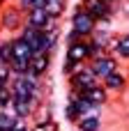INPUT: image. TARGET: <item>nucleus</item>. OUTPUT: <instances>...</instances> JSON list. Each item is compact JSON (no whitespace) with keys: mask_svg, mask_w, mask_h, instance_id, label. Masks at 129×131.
I'll use <instances>...</instances> for the list:
<instances>
[{"mask_svg":"<svg viewBox=\"0 0 129 131\" xmlns=\"http://www.w3.org/2000/svg\"><path fill=\"white\" fill-rule=\"evenodd\" d=\"M76 131H78V129H76Z\"/></svg>","mask_w":129,"mask_h":131,"instance_id":"nucleus-25","label":"nucleus"},{"mask_svg":"<svg viewBox=\"0 0 129 131\" xmlns=\"http://www.w3.org/2000/svg\"><path fill=\"white\" fill-rule=\"evenodd\" d=\"M81 97H83L85 101H90L92 106H97V108H102V106L108 101V92H106V88H104L102 83H97L95 88H90V90L81 92Z\"/></svg>","mask_w":129,"mask_h":131,"instance_id":"nucleus-12","label":"nucleus"},{"mask_svg":"<svg viewBox=\"0 0 129 131\" xmlns=\"http://www.w3.org/2000/svg\"><path fill=\"white\" fill-rule=\"evenodd\" d=\"M85 115H99V108L92 106L90 101H85L81 94L69 92V94H67V104H65V120L72 122V124H76V122H78L81 117H85Z\"/></svg>","mask_w":129,"mask_h":131,"instance_id":"nucleus-4","label":"nucleus"},{"mask_svg":"<svg viewBox=\"0 0 129 131\" xmlns=\"http://www.w3.org/2000/svg\"><path fill=\"white\" fill-rule=\"evenodd\" d=\"M111 53L118 58V60H129V32L125 35H118L111 44Z\"/></svg>","mask_w":129,"mask_h":131,"instance_id":"nucleus-14","label":"nucleus"},{"mask_svg":"<svg viewBox=\"0 0 129 131\" xmlns=\"http://www.w3.org/2000/svg\"><path fill=\"white\" fill-rule=\"evenodd\" d=\"M25 25V16L18 12L16 5H5L2 12H0V30L2 32H9L12 37L21 32V28Z\"/></svg>","mask_w":129,"mask_h":131,"instance_id":"nucleus-7","label":"nucleus"},{"mask_svg":"<svg viewBox=\"0 0 129 131\" xmlns=\"http://www.w3.org/2000/svg\"><path fill=\"white\" fill-rule=\"evenodd\" d=\"M53 18H58L60 21V16L65 14V9H67V0H46V7H44Z\"/></svg>","mask_w":129,"mask_h":131,"instance_id":"nucleus-18","label":"nucleus"},{"mask_svg":"<svg viewBox=\"0 0 129 131\" xmlns=\"http://www.w3.org/2000/svg\"><path fill=\"white\" fill-rule=\"evenodd\" d=\"M16 122H18V117L12 111H0V131H12Z\"/></svg>","mask_w":129,"mask_h":131,"instance_id":"nucleus-19","label":"nucleus"},{"mask_svg":"<svg viewBox=\"0 0 129 131\" xmlns=\"http://www.w3.org/2000/svg\"><path fill=\"white\" fill-rule=\"evenodd\" d=\"M25 25L35 28V30H42V32H51V30L60 28L58 18H53L46 9H32V12H28L25 14Z\"/></svg>","mask_w":129,"mask_h":131,"instance_id":"nucleus-10","label":"nucleus"},{"mask_svg":"<svg viewBox=\"0 0 129 131\" xmlns=\"http://www.w3.org/2000/svg\"><path fill=\"white\" fill-rule=\"evenodd\" d=\"M32 51L30 46L25 44V39L21 35H14L12 37V74H25L30 69V62H32Z\"/></svg>","mask_w":129,"mask_h":131,"instance_id":"nucleus-5","label":"nucleus"},{"mask_svg":"<svg viewBox=\"0 0 129 131\" xmlns=\"http://www.w3.org/2000/svg\"><path fill=\"white\" fill-rule=\"evenodd\" d=\"M51 64H53V55H46V53H44V55H35L32 62H30L28 74H32V76H37V78H44V76L48 74Z\"/></svg>","mask_w":129,"mask_h":131,"instance_id":"nucleus-11","label":"nucleus"},{"mask_svg":"<svg viewBox=\"0 0 129 131\" xmlns=\"http://www.w3.org/2000/svg\"><path fill=\"white\" fill-rule=\"evenodd\" d=\"M12 131H32L30 127H28V122H23V120H18L16 124H14V129Z\"/></svg>","mask_w":129,"mask_h":131,"instance_id":"nucleus-23","label":"nucleus"},{"mask_svg":"<svg viewBox=\"0 0 129 131\" xmlns=\"http://www.w3.org/2000/svg\"><path fill=\"white\" fill-rule=\"evenodd\" d=\"M67 81H69V92H76V94H81V92H85V90H90L99 83V78L92 74V69L88 64L78 67L72 76H67Z\"/></svg>","mask_w":129,"mask_h":131,"instance_id":"nucleus-8","label":"nucleus"},{"mask_svg":"<svg viewBox=\"0 0 129 131\" xmlns=\"http://www.w3.org/2000/svg\"><path fill=\"white\" fill-rule=\"evenodd\" d=\"M74 127L78 131H99L102 129V115H85V117H81Z\"/></svg>","mask_w":129,"mask_h":131,"instance_id":"nucleus-15","label":"nucleus"},{"mask_svg":"<svg viewBox=\"0 0 129 131\" xmlns=\"http://www.w3.org/2000/svg\"><path fill=\"white\" fill-rule=\"evenodd\" d=\"M90 62V51H88V39H78V41H72L67 44V51H65V62H62V74L65 76H72L78 67L88 64Z\"/></svg>","mask_w":129,"mask_h":131,"instance_id":"nucleus-2","label":"nucleus"},{"mask_svg":"<svg viewBox=\"0 0 129 131\" xmlns=\"http://www.w3.org/2000/svg\"><path fill=\"white\" fill-rule=\"evenodd\" d=\"M111 2H120V0H111Z\"/></svg>","mask_w":129,"mask_h":131,"instance_id":"nucleus-24","label":"nucleus"},{"mask_svg":"<svg viewBox=\"0 0 129 131\" xmlns=\"http://www.w3.org/2000/svg\"><path fill=\"white\" fill-rule=\"evenodd\" d=\"M97 25H99V23L95 21V16H92L90 12H85L83 5L78 2V5L74 7L72 18H69V32H74L78 39H90V37L95 35Z\"/></svg>","mask_w":129,"mask_h":131,"instance_id":"nucleus-3","label":"nucleus"},{"mask_svg":"<svg viewBox=\"0 0 129 131\" xmlns=\"http://www.w3.org/2000/svg\"><path fill=\"white\" fill-rule=\"evenodd\" d=\"M83 9L95 16L99 25H111V18L118 14V2L111 0H81Z\"/></svg>","mask_w":129,"mask_h":131,"instance_id":"nucleus-6","label":"nucleus"},{"mask_svg":"<svg viewBox=\"0 0 129 131\" xmlns=\"http://www.w3.org/2000/svg\"><path fill=\"white\" fill-rule=\"evenodd\" d=\"M25 44L30 46L32 55H53L55 48H58V41H60V28L58 30H51V32H42V30H35V28H28L23 25L21 32H18Z\"/></svg>","mask_w":129,"mask_h":131,"instance_id":"nucleus-1","label":"nucleus"},{"mask_svg":"<svg viewBox=\"0 0 129 131\" xmlns=\"http://www.w3.org/2000/svg\"><path fill=\"white\" fill-rule=\"evenodd\" d=\"M12 67H0V88H7L12 83Z\"/></svg>","mask_w":129,"mask_h":131,"instance_id":"nucleus-21","label":"nucleus"},{"mask_svg":"<svg viewBox=\"0 0 129 131\" xmlns=\"http://www.w3.org/2000/svg\"><path fill=\"white\" fill-rule=\"evenodd\" d=\"M102 85L106 88V92H122V90L127 88V76L118 69V71L108 74V76L102 81Z\"/></svg>","mask_w":129,"mask_h":131,"instance_id":"nucleus-13","label":"nucleus"},{"mask_svg":"<svg viewBox=\"0 0 129 131\" xmlns=\"http://www.w3.org/2000/svg\"><path fill=\"white\" fill-rule=\"evenodd\" d=\"M12 64V37H0V67Z\"/></svg>","mask_w":129,"mask_h":131,"instance_id":"nucleus-16","label":"nucleus"},{"mask_svg":"<svg viewBox=\"0 0 129 131\" xmlns=\"http://www.w3.org/2000/svg\"><path fill=\"white\" fill-rule=\"evenodd\" d=\"M118 14H122L125 18H129V0H120L118 2Z\"/></svg>","mask_w":129,"mask_h":131,"instance_id":"nucleus-22","label":"nucleus"},{"mask_svg":"<svg viewBox=\"0 0 129 131\" xmlns=\"http://www.w3.org/2000/svg\"><path fill=\"white\" fill-rule=\"evenodd\" d=\"M88 67L92 69V74H95V76L99 78V83H102L108 74H113V71L120 69V60H118L113 53H104V55L92 58V60L88 62Z\"/></svg>","mask_w":129,"mask_h":131,"instance_id":"nucleus-9","label":"nucleus"},{"mask_svg":"<svg viewBox=\"0 0 129 131\" xmlns=\"http://www.w3.org/2000/svg\"><path fill=\"white\" fill-rule=\"evenodd\" d=\"M12 5H16L18 12L25 16V14L32 12V9H44V7H46V0H14Z\"/></svg>","mask_w":129,"mask_h":131,"instance_id":"nucleus-17","label":"nucleus"},{"mask_svg":"<svg viewBox=\"0 0 129 131\" xmlns=\"http://www.w3.org/2000/svg\"><path fill=\"white\" fill-rule=\"evenodd\" d=\"M9 106H12V90L7 85V88H0V111H9Z\"/></svg>","mask_w":129,"mask_h":131,"instance_id":"nucleus-20","label":"nucleus"}]
</instances>
